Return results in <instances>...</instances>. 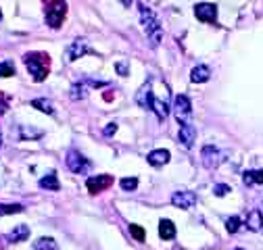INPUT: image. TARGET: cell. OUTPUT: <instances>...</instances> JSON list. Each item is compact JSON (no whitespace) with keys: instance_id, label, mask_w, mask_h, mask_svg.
<instances>
[{"instance_id":"1","label":"cell","mask_w":263,"mask_h":250,"mask_svg":"<svg viewBox=\"0 0 263 250\" xmlns=\"http://www.w3.org/2000/svg\"><path fill=\"white\" fill-rule=\"evenodd\" d=\"M23 62L29 71V75L34 77V81H44L50 69V56L46 52H27L23 56Z\"/></svg>"},{"instance_id":"2","label":"cell","mask_w":263,"mask_h":250,"mask_svg":"<svg viewBox=\"0 0 263 250\" xmlns=\"http://www.w3.org/2000/svg\"><path fill=\"white\" fill-rule=\"evenodd\" d=\"M140 9V21H142V29H144V34L151 42V46H159V42L163 40V27L159 23V19L155 17V13L144 7V5H138Z\"/></svg>"},{"instance_id":"3","label":"cell","mask_w":263,"mask_h":250,"mask_svg":"<svg viewBox=\"0 0 263 250\" xmlns=\"http://www.w3.org/2000/svg\"><path fill=\"white\" fill-rule=\"evenodd\" d=\"M44 15H46V23L52 29H59L63 25L65 15H67V3L65 0H48L44 5Z\"/></svg>"},{"instance_id":"4","label":"cell","mask_w":263,"mask_h":250,"mask_svg":"<svg viewBox=\"0 0 263 250\" xmlns=\"http://www.w3.org/2000/svg\"><path fill=\"white\" fill-rule=\"evenodd\" d=\"M174 113H176L178 123L190 121V117H192V102H190V98L184 96V94H178V96L174 98Z\"/></svg>"},{"instance_id":"5","label":"cell","mask_w":263,"mask_h":250,"mask_svg":"<svg viewBox=\"0 0 263 250\" xmlns=\"http://www.w3.org/2000/svg\"><path fill=\"white\" fill-rule=\"evenodd\" d=\"M84 54H96V50H92V48H90V44H88L84 38L73 40V42L69 44V48H67V60H69V62H73V60L82 58Z\"/></svg>"},{"instance_id":"6","label":"cell","mask_w":263,"mask_h":250,"mask_svg":"<svg viewBox=\"0 0 263 250\" xmlns=\"http://www.w3.org/2000/svg\"><path fill=\"white\" fill-rule=\"evenodd\" d=\"M111 185H113V175H94V177H88V181H86V187L90 194L105 192Z\"/></svg>"},{"instance_id":"7","label":"cell","mask_w":263,"mask_h":250,"mask_svg":"<svg viewBox=\"0 0 263 250\" xmlns=\"http://www.w3.org/2000/svg\"><path fill=\"white\" fill-rule=\"evenodd\" d=\"M67 167H69L73 173L84 175V173L90 169V161L84 159V156H82L78 150H69V154H67Z\"/></svg>"},{"instance_id":"8","label":"cell","mask_w":263,"mask_h":250,"mask_svg":"<svg viewBox=\"0 0 263 250\" xmlns=\"http://www.w3.org/2000/svg\"><path fill=\"white\" fill-rule=\"evenodd\" d=\"M194 15L203 23H215L217 21V7L211 3H201L194 7Z\"/></svg>"},{"instance_id":"9","label":"cell","mask_w":263,"mask_h":250,"mask_svg":"<svg viewBox=\"0 0 263 250\" xmlns=\"http://www.w3.org/2000/svg\"><path fill=\"white\" fill-rule=\"evenodd\" d=\"M172 204L178 206V209H192V206L196 204V194L190 192V190L174 192V196H172Z\"/></svg>"},{"instance_id":"10","label":"cell","mask_w":263,"mask_h":250,"mask_svg":"<svg viewBox=\"0 0 263 250\" xmlns=\"http://www.w3.org/2000/svg\"><path fill=\"white\" fill-rule=\"evenodd\" d=\"M178 138H180V142H182L186 148H192V144H194V140H196V128H194L190 121L180 123V134H178Z\"/></svg>"},{"instance_id":"11","label":"cell","mask_w":263,"mask_h":250,"mask_svg":"<svg viewBox=\"0 0 263 250\" xmlns=\"http://www.w3.org/2000/svg\"><path fill=\"white\" fill-rule=\"evenodd\" d=\"M201 159H203V165L207 169H213V167H217L221 163V152L217 148H213V146H205L203 152H201Z\"/></svg>"},{"instance_id":"12","label":"cell","mask_w":263,"mask_h":250,"mask_svg":"<svg viewBox=\"0 0 263 250\" xmlns=\"http://www.w3.org/2000/svg\"><path fill=\"white\" fill-rule=\"evenodd\" d=\"M136 102H138V107H142V109H151V105H153V90H151V81H146V84L138 90V94H136Z\"/></svg>"},{"instance_id":"13","label":"cell","mask_w":263,"mask_h":250,"mask_svg":"<svg viewBox=\"0 0 263 250\" xmlns=\"http://www.w3.org/2000/svg\"><path fill=\"white\" fill-rule=\"evenodd\" d=\"M146 161L153 165V167H163V165H167L170 163V150H153L148 156H146Z\"/></svg>"},{"instance_id":"14","label":"cell","mask_w":263,"mask_h":250,"mask_svg":"<svg viewBox=\"0 0 263 250\" xmlns=\"http://www.w3.org/2000/svg\"><path fill=\"white\" fill-rule=\"evenodd\" d=\"M209 77H211V69H209L207 65L194 67L192 73H190V79H192L194 84H205V81H209Z\"/></svg>"},{"instance_id":"15","label":"cell","mask_w":263,"mask_h":250,"mask_svg":"<svg viewBox=\"0 0 263 250\" xmlns=\"http://www.w3.org/2000/svg\"><path fill=\"white\" fill-rule=\"evenodd\" d=\"M261 225H263V213H261L259 209H253V211L249 213V217H247V227H249L251 232H259Z\"/></svg>"},{"instance_id":"16","label":"cell","mask_w":263,"mask_h":250,"mask_svg":"<svg viewBox=\"0 0 263 250\" xmlns=\"http://www.w3.org/2000/svg\"><path fill=\"white\" fill-rule=\"evenodd\" d=\"M159 236L163 240H172L176 236V225L174 221H170V219H161V223H159Z\"/></svg>"},{"instance_id":"17","label":"cell","mask_w":263,"mask_h":250,"mask_svg":"<svg viewBox=\"0 0 263 250\" xmlns=\"http://www.w3.org/2000/svg\"><path fill=\"white\" fill-rule=\"evenodd\" d=\"M151 109L157 113V117H159L161 121H165V119H167V115H170L167 100H161V98H155V96H153V105H151Z\"/></svg>"},{"instance_id":"18","label":"cell","mask_w":263,"mask_h":250,"mask_svg":"<svg viewBox=\"0 0 263 250\" xmlns=\"http://www.w3.org/2000/svg\"><path fill=\"white\" fill-rule=\"evenodd\" d=\"M40 187H46V190L59 192V190H61V183H59V179H57V173L50 171L46 177H42V179H40Z\"/></svg>"},{"instance_id":"19","label":"cell","mask_w":263,"mask_h":250,"mask_svg":"<svg viewBox=\"0 0 263 250\" xmlns=\"http://www.w3.org/2000/svg\"><path fill=\"white\" fill-rule=\"evenodd\" d=\"M242 181H245V185L263 183V169H257V171H245V173H242Z\"/></svg>"},{"instance_id":"20","label":"cell","mask_w":263,"mask_h":250,"mask_svg":"<svg viewBox=\"0 0 263 250\" xmlns=\"http://www.w3.org/2000/svg\"><path fill=\"white\" fill-rule=\"evenodd\" d=\"M29 238V227L27 225H17L11 234H9V240L11 242H25Z\"/></svg>"},{"instance_id":"21","label":"cell","mask_w":263,"mask_h":250,"mask_svg":"<svg viewBox=\"0 0 263 250\" xmlns=\"http://www.w3.org/2000/svg\"><path fill=\"white\" fill-rule=\"evenodd\" d=\"M34 248L36 250H59V244L52 238H40L34 242Z\"/></svg>"},{"instance_id":"22","label":"cell","mask_w":263,"mask_h":250,"mask_svg":"<svg viewBox=\"0 0 263 250\" xmlns=\"http://www.w3.org/2000/svg\"><path fill=\"white\" fill-rule=\"evenodd\" d=\"M31 107L38 109V111H42V113H46V115H52V113H54L52 102L46 100V98H36V100H31Z\"/></svg>"},{"instance_id":"23","label":"cell","mask_w":263,"mask_h":250,"mask_svg":"<svg viewBox=\"0 0 263 250\" xmlns=\"http://www.w3.org/2000/svg\"><path fill=\"white\" fill-rule=\"evenodd\" d=\"M71 100H84L86 98V84H73L69 90Z\"/></svg>"},{"instance_id":"24","label":"cell","mask_w":263,"mask_h":250,"mask_svg":"<svg viewBox=\"0 0 263 250\" xmlns=\"http://www.w3.org/2000/svg\"><path fill=\"white\" fill-rule=\"evenodd\" d=\"M23 204H0V217L5 215H17V213H23Z\"/></svg>"},{"instance_id":"25","label":"cell","mask_w":263,"mask_h":250,"mask_svg":"<svg viewBox=\"0 0 263 250\" xmlns=\"http://www.w3.org/2000/svg\"><path fill=\"white\" fill-rule=\"evenodd\" d=\"M11 75H15L13 60H3L0 62V77H11Z\"/></svg>"},{"instance_id":"26","label":"cell","mask_w":263,"mask_h":250,"mask_svg":"<svg viewBox=\"0 0 263 250\" xmlns=\"http://www.w3.org/2000/svg\"><path fill=\"white\" fill-rule=\"evenodd\" d=\"M240 225H242L240 217H230V219H226V230H228L230 234H236V232L240 230Z\"/></svg>"},{"instance_id":"27","label":"cell","mask_w":263,"mask_h":250,"mask_svg":"<svg viewBox=\"0 0 263 250\" xmlns=\"http://www.w3.org/2000/svg\"><path fill=\"white\" fill-rule=\"evenodd\" d=\"M19 136H21V140H27V138H40L42 136V132L40 130H27L25 125H21V132H19Z\"/></svg>"},{"instance_id":"28","label":"cell","mask_w":263,"mask_h":250,"mask_svg":"<svg viewBox=\"0 0 263 250\" xmlns=\"http://www.w3.org/2000/svg\"><path fill=\"white\" fill-rule=\"evenodd\" d=\"M121 187H123L125 192L136 190V187H138V179H136V177H123V179H121Z\"/></svg>"},{"instance_id":"29","label":"cell","mask_w":263,"mask_h":250,"mask_svg":"<svg viewBox=\"0 0 263 250\" xmlns=\"http://www.w3.org/2000/svg\"><path fill=\"white\" fill-rule=\"evenodd\" d=\"M129 234L134 236V240H136V242H142V240H144V236H146V234H144V230H142L140 225H129Z\"/></svg>"},{"instance_id":"30","label":"cell","mask_w":263,"mask_h":250,"mask_svg":"<svg viewBox=\"0 0 263 250\" xmlns=\"http://www.w3.org/2000/svg\"><path fill=\"white\" fill-rule=\"evenodd\" d=\"M228 192H230V185H226V183H219V185L213 187V194L215 196H226Z\"/></svg>"},{"instance_id":"31","label":"cell","mask_w":263,"mask_h":250,"mask_svg":"<svg viewBox=\"0 0 263 250\" xmlns=\"http://www.w3.org/2000/svg\"><path fill=\"white\" fill-rule=\"evenodd\" d=\"M7 111H9V98L5 96L3 92H0V117H3Z\"/></svg>"},{"instance_id":"32","label":"cell","mask_w":263,"mask_h":250,"mask_svg":"<svg viewBox=\"0 0 263 250\" xmlns=\"http://www.w3.org/2000/svg\"><path fill=\"white\" fill-rule=\"evenodd\" d=\"M115 132H117V123H109L105 128V136H113Z\"/></svg>"},{"instance_id":"33","label":"cell","mask_w":263,"mask_h":250,"mask_svg":"<svg viewBox=\"0 0 263 250\" xmlns=\"http://www.w3.org/2000/svg\"><path fill=\"white\" fill-rule=\"evenodd\" d=\"M117 71H119V75H127V65H125V62H117Z\"/></svg>"},{"instance_id":"34","label":"cell","mask_w":263,"mask_h":250,"mask_svg":"<svg viewBox=\"0 0 263 250\" xmlns=\"http://www.w3.org/2000/svg\"><path fill=\"white\" fill-rule=\"evenodd\" d=\"M129 3H132V0H121V5H123V7H129Z\"/></svg>"},{"instance_id":"35","label":"cell","mask_w":263,"mask_h":250,"mask_svg":"<svg viewBox=\"0 0 263 250\" xmlns=\"http://www.w3.org/2000/svg\"><path fill=\"white\" fill-rule=\"evenodd\" d=\"M0 148H3V136H0Z\"/></svg>"},{"instance_id":"36","label":"cell","mask_w":263,"mask_h":250,"mask_svg":"<svg viewBox=\"0 0 263 250\" xmlns=\"http://www.w3.org/2000/svg\"><path fill=\"white\" fill-rule=\"evenodd\" d=\"M0 19H3V11H0Z\"/></svg>"},{"instance_id":"37","label":"cell","mask_w":263,"mask_h":250,"mask_svg":"<svg viewBox=\"0 0 263 250\" xmlns=\"http://www.w3.org/2000/svg\"><path fill=\"white\" fill-rule=\"evenodd\" d=\"M234 250H242V248H234Z\"/></svg>"}]
</instances>
